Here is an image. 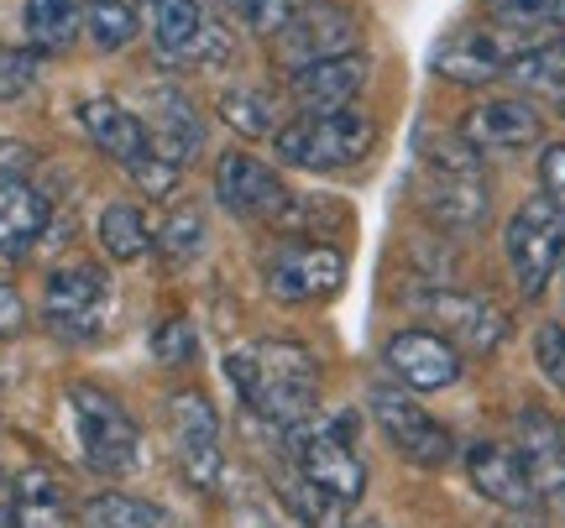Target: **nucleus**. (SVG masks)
<instances>
[{"mask_svg":"<svg viewBox=\"0 0 565 528\" xmlns=\"http://www.w3.org/2000/svg\"><path fill=\"white\" fill-rule=\"evenodd\" d=\"M225 377L236 387L257 419L267 424H299L320 408V362L315 351L299 346V341H252V346H236L225 356Z\"/></svg>","mask_w":565,"mask_h":528,"instance_id":"obj_1","label":"nucleus"},{"mask_svg":"<svg viewBox=\"0 0 565 528\" xmlns=\"http://www.w3.org/2000/svg\"><path fill=\"white\" fill-rule=\"evenodd\" d=\"M273 147H278L282 163L309 168V173H335V168H356L362 158H372L377 147V121L356 110V105H341V110H303L288 126L273 131Z\"/></svg>","mask_w":565,"mask_h":528,"instance_id":"obj_2","label":"nucleus"},{"mask_svg":"<svg viewBox=\"0 0 565 528\" xmlns=\"http://www.w3.org/2000/svg\"><path fill=\"white\" fill-rule=\"evenodd\" d=\"M288 455H294V471H299L309 487H320L324 497L335 503H362L366 492V466L351 434H345V419H320L309 413L299 424H288Z\"/></svg>","mask_w":565,"mask_h":528,"instance_id":"obj_3","label":"nucleus"},{"mask_svg":"<svg viewBox=\"0 0 565 528\" xmlns=\"http://www.w3.org/2000/svg\"><path fill=\"white\" fill-rule=\"evenodd\" d=\"M141 26L162 63L179 68H225L236 42L200 0H141Z\"/></svg>","mask_w":565,"mask_h":528,"instance_id":"obj_4","label":"nucleus"},{"mask_svg":"<svg viewBox=\"0 0 565 528\" xmlns=\"http://www.w3.org/2000/svg\"><path fill=\"white\" fill-rule=\"evenodd\" d=\"M68 413H74L84 466H89V471H100V476H126V471L141 466L137 419H131V413H126V408L116 403L105 387L74 382V387H68Z\"/></svg>","mask_w":565,"mask_h":528,"instance_id":"obj_5","label":"nucleus"},{"mask_svg":"<svg viewBox=\"0 0 565 528\" xmlns=\"http://www.w3.org/2000/svg\"><path fill=\"white\" fill-rule=\"evenodd\" d=\"M503 257L513 267V283L524 299H540L545 283L555 278V267L565 262V209L550 204L545 194H534L513 209V220L503 230Z\"/></svg>","mask_w":565,"mask_h":528,"instance_id":"obj_6","label":"nucleus"},{"mask_svg":"<svg viewBox=\"0 0 565 528\" xmlns=\"http://www.w3.org/2000/svg\"><path fill=\"white\" fill-rule=\"evenodd\" d=\"M116 288L110 272L95 262H58L42 283V320L63 341H95L110 320Z\"/></svg>","mask_w":565,"mask_h":528,"instance_id":"obj_7","label":"nucleus"},{"mask_svg":"<svg viewBox=\"0 0 565 528\" xmlns=\"http://www.w3.org/2000/svg\"><path fill=\"white\" fill-rule=\"evenodd\" d=\"M263 283L278 304H320L345 283V251L330 241H278L263 251Z\"/></svg>","mask_w":565,"mask_h":528,"instance_id":"obj_8","label":"nucleus"},{"mask_svg":"<svg viewBox=\"0 0 565 528\" xmlns=\"http://www.w3.org/2000/svg\"><path fill=\"white\" fill-rule=\"evenodd\" d=\"M273 42H278V63L294 74L303 63L356 53L362 21H356V11H345L341 0H309V6H294V17L282 21V32Z\"/></svg>","mask_w":565,"mask_h":528,"instance_id":"obj_9","label":"nucleus"},{"mask_svg":"<svg viewBox=\"0 0 565 528\" xmlns=\"http://www.w3.org/2000/svg\"><path fill=\"white\" fill-rule=\"evenodd\" d=\"M366 403H372V419H377V429L387 434V445L398 450L404 461H414V466H424V471H440L456 461L450 429L435 424L404 387H372Z\"/></svg>","mask_w":565,"mask_h":528,"instance_id":"obj_10","label":"nucleus"},{"mask_svg":"<svg viewBox=\"0 0 565 528\" xmlns=\"http://www.w3.org/2000/svg\"><path fill=\"white\" fill-rule=\"evenodd\" d=\"M168 429H173V461L200 492H210L221 482V413L204 392H179L168 403Z\"/></svg>","mask_w":565,"mask_h":528,"instance_id":"obj_11","label":"nucleus"},{"mask_svg":"<svg viewBox=\"0 0 565 528\" xmlns=\"http://www.w3.org/2000/svg\"><path fill=\"white\" fill-rule=\"evenodd\" d=\"M414 304H419V314H429L440 325V335L450 346H461V351L487 356V351H498L508 341V314L498 304L477 299V293H461V288L440 283V288H424Z\"/></svg>","mask_w":565,"mask_h":528,"instance_id":"obj_12","label":"nucleus"},{"mask_svg":"<svg viewBox=\"0 0 565 528\" xmlns=\"http://www.w3.org/2000/svg\"><path fill=\"white\" fill-rule=\"evenodd\" d=\"M215 200L242 215V220H263V225H278V215L288 209V183L278 179V168H267L263 158L252 152H225L215 163Z\"/></svg>","mask_w":565,"mask_h":528,"instance_id":"obj_13","label":"nucleus"},{"mask_svg":"<svg viewBox=\"0 0 565 528\" xmlns=\"http://www.w3.org/2000/svg\"><path fill=\"white\" fill-rule=\"evenodd\" d=\"M456 131L477 147V158H519V152H529V147H540V137H545V116H540L529 100L503 95V100L471 105Z\"/></svg>","mask_w":565,"mask_h":528,"instance_id":"obj_14","label":"nucleus"},{"mask_svg":"<svg viewBox=\"0 0 565 528\" xmlns=\"http://www.w3.org/2000/svg\"><path fill=\"white\" fill-rule=\"evenodd\" d=\"M383 366L408 392H440L461 382V346H450L440 330H398L383 346Z\"/></svg>","mask_w":565,"mask_h":528,"instance_id":"obj_15","label":"nucleus"},{"mask_svg":"<svg viewBox=\"0 0 565 528\" xmlns=\"http://www.w3.org/2000/svg\"><path fill=\"white\" fill-rule=\"evenodd\" d=\"M141 131H147V142L158 158H168L173 168L194 163L204 147V121L194 100L183 95L179 84H152L147 95H141Z\"/></svg>","mask_w":565,"mask_h":528,"instance_id":"obj_16","label":"nucleus"},{"mask_svg":"<svg viewBox=\"0 0 565 528\" xmlns=\"http://www.w3.org/2000/svg\"><path fill=\"white\" fill-rule=\"evenodd\" d=\"M419 204L445 230H477L492 215V188H487L482 168H424Z\"/></svg>","mask_w":565,"mask_h":528,"instance_id":"obj_17","label":"nucleus"},{"mask_svg":"<svg viewBox=\"0 0 565 528\" xmlns=\"http://www.w3.org/2000/svg\"><path fill=\"white\" fill-rule=\"evenodd\" d=\"M519 455H524L534 503L565 508V429L550 419L545 408H524L519 413Z\"/></svg>","mask_w":565,"mask_h":528,"instance_id":"obj_18","label":"nucleus"},{"mask_svg":"<svg viewBox=\"0 0 565 528\" xmlns=\"http://www.w3.org/2000/svg\"><path fill=\"white\" fill-rule=\"evenodd\" d=\"M508 58H513V53L498 42V32H487V26H456V32L435 47L429 68L450 84H492V79H503Z\"/></svg>","mask_w":565,"mask_h":528,"instance_id":"obj_19","label":"nucleus"},{"mask_svg":"<svg viewBox=\"0 0 565 528\" xmlns=\"http://www.w3.org/2000/svg\"><path fill=\"white\" fill-rule=\"evenodd\" d=\"M47 220H53V204L42 200L38 183H26V173H0V257L21 262L42 241Z\"/></svg>","mask_w":565,"mask_h":528,"instance_id":"obj_20","label":"nucleus"},{"mask_svg":"<svg viewBox=\"0 0 565 528\" xmlns=\"http://www.w3.org/2000/svg\"><path fill=\"white\" fill-rule=\"evenodd\" d=\"M366 89V58L362 53H341V58L303 63L288 74V95L299 110H341Z\"/></svg>","mask_w":565,"mask_h":528,"instance_id":"obj_21","label":"nucleus"},{"mask_svg":"<svg viewBox=\"0 0 565 528\" xmlns=\"http://www.w3.org/2000/svg\"><path fill=\"white\" fill-rule=\"evenodd\" d=\"M79 126H84V137L100 147L116 168H126V173H131L141 158H152V142H147V131H141V116L137 110H126L121 100H110V95L84 100L79 105Z\"/></svg>","mask_w":565,"mask_h":528,"instance_id":"obj_22","label":"nucleus"},{"mask_svg":"<svg viewBox=\"0 0 565 528\" xmlns=\"http://www.w3.org/2000/svg\"><path fill=\"white\" fill-rule=\"evenodd\" d=\"M466 471H471V487L482 492L487 503L498 508L519 513L534 503V487H529V471H524V455L513 445H498V440H477L466 450Z\"/></svg>","mask_w":565,"mask_h":528,"instance_id":"obj_23","label":"nucleus"},{"mask_svg":"<svg viewBox=\"0 0 565 528\" xmlns=\"http://www.w3.org/2000/svg\"><path fill=\"white\" fill-rule=\"evenodd\" d=\"M508 84H519L529 100H545L565 110V37L555 42H534L524 53H513L503 68Z\"/></svg>","mask_w":565,"mask_h":528,"instance_id":"obj_24","label":"nucleus"},{"mask_svg":"<svg viewBox=\"0 0 565 528\" xmlns=\"http://www.w3.org/2000/svg\"><path fill=\"white\" fill-rule=\"evenodd\" d=\"M17 528H68V492L53 471H21L11 482Z\"/></svg>","mask_w":565,"mask_h":528,"instance_id":"obj_25","label":"nucleus"},{"mask_svg":"<svg viewBox=\"0 0 565 528\" xmlns=\"http://www.w3.org/2000/svg\"><path fill=\"white\" fill-rule=\"evenodd\" d=\"M84 32L79 0H26V37L38 53H68Z\"/></svg>","mask_w":565,"mask_h":528,"instance_id":"obj_26","label":"nucleus"},{"mask_svg":"<svg viewBox=\"0 0 565 528\" xmlns=\"http://www.w3.org/2000/svg\"><path fill=\"white\" fill-rule=\"evenodd\" d=\"M84 528H179V518L131 492H100L84 503Z\"/></svg>","mask_w":565,"mask_h":528,"instance_id":"obj_27","label":"nucleus"},{"mask_svg":"<svg viewBox=\"0 0 565 528\" xmlns=\"http://www.w3.org/2000/svg\"><path fill=\"white\" fill-rule=\"evenodd\" d=\"M147 246H152V230H147V215H141L137 204H105L100 209V251L110 262H137L147 257Z\"/></svg>","mask_w":565,"mask_h":528,"instance_id":"obj_28","label":"nucleus"},{"mask_svg":"<svg viewBox=\"0 0 565 528\" xmlns=\"http://www.w3.org/2000/svg\"><path fill=\"white\" fill-rule=\"evenodd\" d=\"M221 121L242 137H273L278 131V100L267 89H252V84H236L221 95Z\"/></svg>","mask_w":565,"mask_h":528,"instance_id":"obj_29","label":"nucleus"},{"mask_svg":"<svg viewBox=\"0 0 565 528\" xmlns=\"http://www.w3.org/2000/svg\"><path fill=\"white\" fill-rule=\"evenodd\" d=\"M141 32V17L126 0H84V37L95 42L100 53H121L131 47Z\"/></svg>","mask_w":565,"mask_h":528,"instance_id":"obj_30","label":"nucleus"},{"mask_svg":"<svg viewBox=\"0 0 565 528\" xmlns=\"http://www.w3.org/2000/svg\"><path fill=\"white\" fill-rule=\"evenodd\" d=\"M345 220H351V215H345V204L341 200H315V194H294V200H288V209H282L278 215V230H288V236H315V241H324V225H330V230H345Z\"/></svg>","mask_w":565,"mask_h":528,"instance_id":"obj_31","label":"nucleus"},{"mask_svg":"<svg viewBox=\"0 0 565 528\" xmlns=\"http://www.w3.org/2000/svg\"><path fill=\"white\" fill-rule=\"evenodd\" d=\"M204 236H210V230H204V215L194 209V204H179V209L168 215V225L158 230V241L152 246H158L173 267H189L204 251Z\"/></svg>","mask_w":565,"mask_h":528,"instance_id":"obj_32","label":"nucleus"},{"mask_svg":"<svg viewBox=\"0 0 565 528\" xmlns=\"http://www.w3.org/2000/svg\"><path fill=\"white\" fill-rule=\"evenodd\" d=\"M152 356H158L162 366H183L200 356V335H194V325L189 320H162L158 335H152Z\"/></svg>","mask_w":565,"mask_h":528,"instance_id":"obj_33","label":"nucleus"},{"mask_svg":"<svg viewBox=\"0 0 565 528\" xmlns=\"http://www.w3.org/2000/svg\"><path fill=\"white\" fill-rule=\"evenodd\" d=\"M231 11H236V21H242L246 32L278 37L282 21L294 17V0H231Z\"/></svg>","mask_w":565,"mask_h":528,"instance_id":"obj_34","label":"nucleus"},{"mask_svg":"<svg viewBox=\"0 0 565 528\" xmlns=\"http://www.w3.org/2000/svg\"><path fill=\"white\" fill-rule=\"evenodd\" d=\"M487 17L513 32H540L550 26V0H487Z\"/></svg>","mask_w":565,"mask_h":528,"instance_id":"obj_35","label":"nucleus"},{"mask_svg":"<svg viewBox=\"0 0 565 528\" xmlns=\"http://www.w3.org/2000/svg\"><path fill=\"white\" fill-rule=\"evenodd\" d=\"M32 84H38V58L21 47H0V105L21 100Z\"/></svg>","mask_w":565,"mask_h":528,"instance_id":"obj_36","label":"nucleus"},{"mask_svg":"<svg viewBox=\"0 0 565 528\" xmlns=\"http://www.w3.org/2000/svg\"><path fill=\"white\" fill-rule=\"evenodd\" d=\"M534 362H540V377H545L555 392H565V325H540V335H534Z\"/></svg>","mask_w":565,"mask_h":528,"instance_id":"obj_37","label":"nucleus"},{"mask_svg":"<svg viewBox=\"0 0 565 528\" xmlns=\"http://www.w3.org/2000/svg\"><path fill=\"white\" fill-rule=\"evenodd\" d=\"M540 194L565 209V142H550L540 152Z\"/></svg>","mask_w":565,"mask_h":528,"instance_id":"obj_38","label":"nucleus"},{"mask_svg":"<svg viewBox=\"0 0 565 528\" xmlns=\"http://www.w3.org/2000/svg\"><path fill=\"white\" fill-rule=\"evenodd\" d=\"M26 325V304L17 299V288L0 283V335H17Z\"/></svg>","mask_w":565,"mask_h":528,"instance_id":"obj_39","label":"nucleus"},{"mask_svg":"<svg viewBox=\"0 0 565 528\" xmlns=\"http://www.w3.org/2000/svg\"><path fill=\"white\" fill-rule=\"evenodd\" d=\"M32 158H38V152H32L26 142L0 137V173H26V168H32Z\"/></svg>","mask_w":565,"mask_h":528,"instance_id":"obj_40","label":"nucleus"},{"mask_svg":"<svg viewBox=\"0 0 565 528\" xmlns=\"http://www.w3.org/2000/svg\"><path fill=\"white\" fill-rule=\"evenodd\" d=\"M550 26H555V32H565V0H550Z\"/></svg>","mask_w":565,"mask_h":528,"instance_id":"obj_41","label":"nucleus"},{"mask_svg":"<svg viewBox=\"0 0 565 528\" xmlns=\"http://www.w3.org/2000/svg\"><path fill=\"white\" fill-rule=\"evenodd\" d=\"M0 528H17V513H11V503H0Z\"/></svg>","mask_w":565,"mask_h":528,"instance_id":"obj_42","label":"nucleus"},{"mask_svg":"<svg viewBox=\"0 0 565 528\" xmlns=\"http://www.w3.org/2000/svg\"><path fill=\"white\" fill-rule=\"evenodd\" d=\"M366 528H377V524H366Z\"/></svg>","mask_w":565,"mask_h":528,"instance_id":"obj_43","label":"nucleus"}]
</instances>
